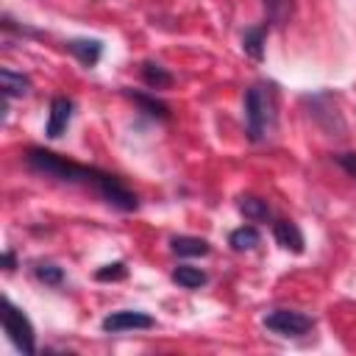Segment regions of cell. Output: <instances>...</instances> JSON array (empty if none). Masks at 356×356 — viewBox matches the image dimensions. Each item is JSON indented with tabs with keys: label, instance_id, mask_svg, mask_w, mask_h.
<instances>
[{
	"label": "cell",
	"instance_id": "cell-1",
	"mask_svg": "<svg viewBox=\"0 0 356 356\" xmlns=\"http://www.w3.org/2000/svg\"><path fill=\"white\" fill-rule=\"evenodd\" d=\"M278 125V92L273 83H253L245 92V134L253 145H261L273 136Z\"/></svg>",
	"mask_w": 356,
	"mask_h": 356
},
{
	"label": "cell",
	"instance_id": "cell-2",
	"mask_svg": "<svg viewBox=\"0 0 356 356\" xmlns=\"http://www.w3.org/2000/svg\"><path fill=\"white\" fill-rule=\"evenodd\" d=\"M25 164L39 172V175H47V178H56V181H64V184H83V186H92L97 184L100 172L97 167H86V164H75L47 147H28L25 153Z\"/></svg>",
	"mask_w": 356,
	"mask_h": 356
},
{
	"label": "cell",
	"instance_id": "cell-3",
	"mask_svg": "<svg viewBox=\"0 0 356 356\" xmlns=\"http://www.w3.org/2000/svg\"><path fill=\"white\" fill-rule=\"evenodd\" d=\"M3 331H6V337L14 342L17 350H22V353H28V356L36 353V334H33L31 320H28V314H25L19 306H14L8 298L3 300Z\"/></svg>",
	"mask_w": 356,
	"mask_h": 356
},
{
	"label": "cell",
	"instance_id": "cell-4",
	"mask_svg": "<svg viewBox=\"0 0 356 356\" xmlns=\"http://www.w3.org/2000/svg\"><path fill=\"white\" fill-rule=\"evenodd\" d=\"M264 328L278 337H303L314 328V317L295 312V309H273L264 317Z\"/></svg>",
	"mask_w": 356,
	"mask_h": 356
},
{
	"label": "cell",
	"instance_id": "cell-5",
	"mask_svg": "<svg viewBox=\"0 0 356 356\" xmlns=\"http://www.w3.org/2000/svg\"><path fill=\"white\" fill-rule=\"evenodd\" d=\"M95 192H97L108 206H114L117 211H136V209H139L136 192H131V189L122 184V178H117V175H111V172H100L97 184H95Z\"/></svg>",
	"mask_w": 356,
	"mask_h": 356
},
{
	"label": "cell",
	"instance_id": "cell-6",
	"mask_svg": "<svg viewBox=\"0 0 356 356\" xmlns=\"http://www.w3.org/2000/svg\"><path fill=\"white\" fill-rule=\"evenodd\" d=\"M156 320L147 314V312H139V309H120V312H111L100 320V328L103 334H122V331H147L153 328Z\"/></svg>",
	"mask_w": 356,
	"mask_h": 356
},
{
	"label": "cell",
	"instance_id": "cell-7",
	"mask_svg": "<svg viewBox=\"0 0 356 356\" xmlns=\"http://www.w3.org/2000/svg\"><path fill=\"white\" fill-rule=\"evenodd\" d=\"M72 111H75V103L67 97V95H56L50 100V114H47V125H44V134L50 139H58L70 122H72Z\"/></svg>",
	"mask_w": 356,
	"mask_h": 356
},
{
	"label": "cell",
	"instance_id": "cell-8",
	"mask_svg": "<svg viewBox=\"0 0 356 356\" xmlns=\"http://www.w3.org/2000/svg\"><path fill=\"white\" fill-rule=\"evenodd\" d=\"M273 236L275 242L289 250V253H303L306 250V239H303V231L298 228V222L292 220H275L273 222Z\"/></svg>",
	"mask_w": 356,
	"mask_h": 356
},
{
	"label": "cell",
	"instance_id": "cell-9",
	"mask_svg": "<svg viewBox=\"0 0 356 356\" xmlns=\"http://www.w3.org/2000/svg\"><path fill=\"white\" fill-rule=\"evenodd\" d=\"M67 50L83 64V67H95L103 56V42L100 39H70Z\"/></svg>",
	"mask_w": 356,
	"mask_h": 356
},
{
	"label": "cell",
	"instance_id": "cell-10",
	"mask_svg": "<svg viewBox=\"0 0 356 356\" xmlns=\"http://www.w3.org/2000/svg\"><path fill=\"white\" fill-rule=\"evenodd\" d=\"M0 89H3L6 100L22 97V95L31 92V78L22 75V72H17V70H11V67H3L0 70Z\"/></svg>",
	"mask_w": 356,
	"mask_h": 356
},
{
	"label": "cell",
	"instance_id": "cell-11",
	"mask_svg": "<svg viewBox=\"0 0 356 356\" xmlns=\"http://www.w3.org/2000/svg\"><path fill=\"white\" fill-rule=\"evenodd\" d=\"M125 95L147 114V117H153V120H161V122H167L170 120V106L167 103H161L156 95H147V92H134V89H125Z\"/></svg>",
	"mask_w": 356,
	"mask_h": 356
},
{
	"label": "cell",
	"instance_id": "cell-12",
	"mask_svg": "<svg viewBox=\"0 0 356 356\" xmlns=\"http://www.w3.org/2000/svg\"><path fill=\"white\" fill-rule=\"evenodd\" d=\"M236 209L250 220V222H264L273 217L270 211V203L264 197H256V195H239L236 197Z\"/></svg>",
	"mask_w": 356,
	"mask_h": 356
},
{
	"label": "cell",
	"instance_id": "cell-13",
	"mask_svg": "<svg viewBox=\"0 0 356 356\" xmlns=\"http://www.w3.org/2000/svg\"><path fill=\"white\" fill-rule=\"evenodd\" d=\"M170 250L175 256H209L211 253V245L203 239V236H172L170 239Z\"/></svg>",
	"mask_w": 356,
	"mask_h": 356
},
{
	"label": "cell",
	"instance_id": "cell-14",
	"mask_svg": "<svg viewBox=\"0 0 356 356\" xmlns=\"http://www.w3.org/2000/svg\"><path fill=\"white\" fill-rule=\"evenodd\" d=\"M267 22H261V25H253V28H248L245 33H242V50L253 58V61H261L264 58V39H267Z\"/></svg>",
	"mask_w": 356,
	"mask_h": 356
},
{
	"label": "cell",
	"instance_id": "cell-15",
	"mask_svg": "<svg viewBox=\"0 0 356 356\" xmlns=\"http://www.w3.org/2000/svg\"><path fill=\"white\" fill-rule=\"evenodd\" d=\"M264 14H267V25H286L295 14V0H261Z\"/></svg>",
	"mask_w": 356,
	"mask_h": 356
},
{
	"label": "cell",
	"instance_id": "cell-16",
	"mask_svg": "<svg viewBox=\"0 0 356 356\" xmlns=\"http://www.w3.org/2000/svg\"><path fill=\"white\" fill-rule=\"evenodd\" d=\"M142 81L150 89H167V86H172V72L167 67H161L159 61H142Z\"/></svg>",
	"mask_w": 356,
	"mask_h": 356
},
{
	"label": "cell",
	"instance_id": "cell-17",
	"mask_svg": "<svg viewBox=\"0 0 356 356\" xmlns=\"http://www.w3.org/2000/svg\"><path fill=\"white\" fill-rule=\"evenodd\" d=\"M259 242H261V234H259L256 225H242V228H234V231L228 234V245H231L236 253L253 250Z\"/></svg>",
	"mask_w": 356,
	"mask_h": 356
},
{
	"label": "cell",
	"instance_id": "cell-18",
	"mask_svg": "<svg viewBox=\"0 0 356 356\" xmlns=\"http://www.w3.org/2000/svg\"><path fill=\"white\" fill-rule=\"evenodd\" d=\"M172 281H175L178 286H184V289H200V286L209 281V275H206L200 267L178 264V267L172 270Z\"/></svg>",
	"mask_w": 356,
	"mask_h": 356
},
{
	"label": "cell",
	"instance_id": "cell-19",
	"mask_svg": "<svg viewBox=\"0 0 356 356\" xmlns=\"http://www.w3.org/2000/svg\"><path fill=\"white\" fill-rule=\"evenodd\" d=\"M31 270H33L36 281H42L44 286H61L64 284V270L53 261H33Z\"/></svg>",
	"mask_w": 356,
	"mask_h": 356
},
{
	"label": "cell",
	"instance_id": "cell-20",
	"mask_svg": "<svg viewBox=\"0 0 356 356\" xmlns=\"http://www.w3.org/2000/svg\"><path fill=\"white\" fill-rule=\"evenodd\" d=\"M125 275H128L125 261H111V264H106V267H100V270L95 273L97 281H122Z\"/></svg>",
	"mask_w": 356,
	"mask_h": 356
},
{
	"label": "cell",
	"instance_id": "cell-21",
	"mask_svg": "<svg viewBox=\"0 0 356 356\" xmlns=\"http://www.w3.org/2000/svg\"><path fill=\"white\" fill-rule=\"evenodd\" d=\"M334 161H337L350 178H356V153H337Z\"/></svg>",
	"mask_w": 356,
	"mask_h": 356
},
{
	"label": "cell",
	"instance_id": "cell-22",
	"mask_svg": "<svg viewBox=\"0 0 356 356\" xmlns=\"http://www.w3.org/2000/svg\"><path fill=\"white\" fill-rule=\"evenodd\" d=\"M3 264H6V270H8V273L17 267V256H14V250H6V256H3Z\"/></svg>",
	"mask_w": 356,
	"mask_h": 356
}]
</instances>
